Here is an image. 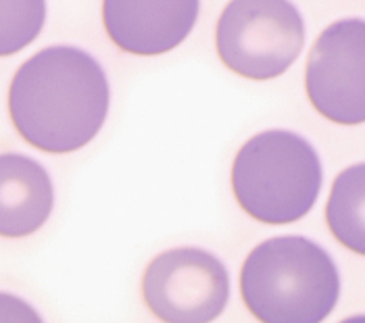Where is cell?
<instances>
[{"instance_id":"9c48e42d","label":"cell","mask_w":365,"mask_h":323,"mask_svg":"<svg viewBox=\"0 0 365 323\" xmlns=\"http://www.w3.org/2000/svg\"><path fill=\"white\" fill-rule=\"evenodd\" d=\"M326 223L344 248L365 257V163L336 175L326 202Z\"/></svg>"},{"instance_id":"5b68a950","label":"cell","mask_w":365,"mask_h":323,"mask_svg":"<svg viewBox=\"0 0 365 323\" xmlns=\"http://www.w3.org/2000/svg\"><path fill=\"white\" fill-rule=\"evenodd\" d=\"M142 297L161 322H213L227 307L230 273L209 250L197 246L171 248L146 265Z\"/></svg>"},{"instance_id":"3957f363","label":"cell","mask_w":365,"mask_h":323,"mask_svg":"<svg viewBox=\"0 0 365 323\" xmlns=\"http://www.w3.org/2000/svg\"><path fill=\"white\" fill-rule=\"evenodd\" d=\"M324 169L303 135L267 130L253 135L232 165V190L247 215L267 225L294 223L317 202Z\"/></svg>"},{"instance_id":"8992f818","label":"cell","mask_w":365,"mask_h":323,"mask_svg":"<svg viewBox=\"0 0 365 323\" xmlns=\"http://www.w3.org/2000/svg\"><path fill=\"white\" fill-rule=\"evenodd\" d=\"M305 90L332 123H365V19H340L319 34L307 56Z\"/></svg>"},{"instance_id":"ba28073f","label":"cell","mask_w":365,"mask_h":323,"mask_svg":"<svg viewBox=\"0 0 365 323\" xmlns=\"http://www.w3.org/2000/svg\"><path fill=\"white\" fill-rule=\"evenodd\" d=\"M55 188L48 171L19 153L0 155V236L26 238L53 213Z\"/></svg>"},{"instance_id":"6da1fadb","label":"cell","mask_w":365,"mask_h":323,"mask_svg":"<svg viewBox=\"0 0 365 323\" xmlns=\"http://www.w3.org/2000/svg\"><path fill=\"white\" fill-rule=\"evenodd\" d=\"M111 88L101 63L78 46L42 48L9 88L11 121L29 146L67 155L90 144L107 121Z\"/></svg>"},{"instance_id":"52a82bcc","label":"cell","mask_w":365,"mask_h":323,"mask_svg":"<svg viewBox=\"0 0 365 323\" xmlns=\"http://www.w3.org/2000/svg\"><path fill=\"white\" fill-rule=\"evenodd\" d=\"M198 11L200 0H103V24L123 53L157 56L190 36Z\"/></svg>"},{"instance_id":"8fae6325","label":"cell","mask_w":365,"mask_h":323,"mask_svg":"<svg viewBox=\"0 0 365 323\" xmlns=\"http://www.w3.org/2000/svg\"><path fill=\"white\" fill-rule=\"evenodd\" d=\"M0 322H42L26 300L0 292Z\"/></svg>"},{"instance_id":"277c9868","label":"cell","mask_w":365,"mask_h":323,"mask_svg":"<svg viewBox=\"0 0 365 323\" xmlns=\"http://www.w3.org/2000/svg\"><path fill=\"white\" fill-rule=\"evenodd\" d=\"M215 46L230 71L274 80L303 51L305 21L290 0H230L217 19Z\"/></svg>"},{"instance_id":"7a4b0ae2","label":"cell","mask_w":365,"mask_h":323,"mask_svg":"<svg viewBox=\"0 0 365 323\" xmlns=\"http://www.w3.org/2000/svg\"><path fill=\"white\" fill-rule=\"evenodd\" d=\"M240 294L263 323H319L336 307L334 259L309 238L276 236L255 246L240 271Z\"/></svg>"},{"instance_id":"30bf717a","label":"cell","mask_w":365,"mask_h":323,"mask_svg":"<svg viewBox=\"0 0 365 323\" xmlns=\"http://www.w3.org/2000/svg\"><path fill=\"white\" fill-rule=\"evenodd\" d=\"M46 0H0V56L21 53L42 34Z\"/></svg>"}]
</instances>
